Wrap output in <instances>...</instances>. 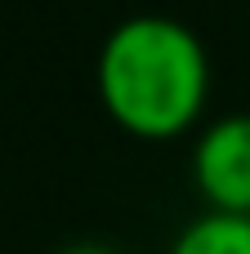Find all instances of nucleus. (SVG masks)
Masks as SVG:
<instances>
[{
	"mask_svg": "<svg viewBox=\"0 0 250 254\" xmlns=\"http://www.w3.org/2000/svg\"><path fill=\"white\" fill-rule=\"evenodd\" d=\"M94 85L116 129L166 143L201 121L210 98V54L188 22L134 13L107 31Z\"/></svg>",
	"mask_w": 250,
	"mask_h": 254,
	"instance_id": "f257e3e1",
	"label": "nucleus"
},
{
	"mask_svg": "<svg viewBox=\"0 0 250 254\" xmlns=\"http://www.w3.org/2000/svg\"><path fill=\"white\" fill-rule=\"evenodd\" d=\"M192 183L210 210L250 214V112L219 116L192 147Z\"/></svg>",
	"mask_w": 250,
	"mask_h": 254,
	"instance_id": "f03ea898",
	"label": "nucleus"
},
{
	"mask_svg": "<svg viewBox=\"0 0 250 254\" xmlns=\"http://www.w3.org/2000/svg\"><path fill=\"white\" fill-rule=\"evenodd\" d=\"M170 254H250V214L206 210L174 237Z\"/></svg>",
	"mask_w": 250,
	"mask_h": 254,
	"instance_id": "7ed1b4c3",
	"label": "nucleus"
},
{
	"mask_svg": "<svg viewBox=\"0 0 250 254\" xmlns=\"http://www.w3.org/2000/svg\"><path fill=\"white\" fill-rule=\"evenodd\" d=\"M58 254H121V250H112V246H94V241H85V246H67V250H58Z\"/></svg>",
	"mask_w": 250,
	"mask_h": 254,
	"instance_id": "20e7f679",
	"label": "nucleus"
}]
</instances>
